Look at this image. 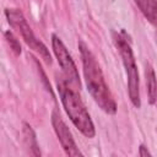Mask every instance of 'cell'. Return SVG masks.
Listing matches in <instances>:
<instances>
[{
    "label": "cell",
    "mask_w": 157,
    "mask_h": 157,
    "mask_svg": "<svg viewBox=\"0 0 157 157\" xmlns=\"http://www.w3.org/2000/svg\"><path fill=\"white\" fill-rule=\"evenodd\" d=\"M78 49L81 53L82 66H83V76L86 81L87 90L94 102L99 105V108L108 113L115 114L117 113V103L105 83L103 72L101 70L99 64L97 63L92 52L87 48L83 42L78 43Z\"/></svg>",
    "instance_id": "cell-1"
},
{
    "label": "cell",
    "mask_w": 157,
    "mask_h": 157,
    "mask_svg": "<svg viewBox=\"0 0 157 157\" xmlns=\"http://www.w3.org/2000/svg\"><path fill=\"white\" fill-rule=\"evenodd\" d=\"M56 88L64 109L69 115L70 120L72 121V124L75 125V128H77L80 132L86 137L92 139L96 134L94 125L80 96L64 78L56 81Z\"/></svg>",
    "instance_id": "cell-2"
},
{
    "label": "cell",
    "mask_w": 157,
    "mask_h": 157,
    "mask_svg": "<svg viewBox=\"0 0 157 157\" xmlns=\"http://www.w3.org/2000/svg\"><path fill=\"white\" fill-rule=\"evenodd\" d=\"M114 42L117 48L119 49L125 71H126V76H128V92H129V97L131 103L134 104V107L140 108L141 102H140V80H139V71H137V66L135 63V58L132 54V49L130 43L126 40V34L125 32H120V33H115L114 34Z\"/></svg>",
    "instance_id": "cell-3"
},
{
    "label": "cell",
    "mask_w": 157,
    "mask_h": 157,
    "mask_svg": "<svg viewBox=\"0 0 157 157\" xmlns=\"http://www.w3.org/2000/svg\"><path fill=\"white\" fill-rule=\"evenodd\" d=\"M5 16L7 18V22L10 23V26L16 29L21 37L25 39L26 44L34 52H37L43 59L45 63L50 64L52 63V58H50V54H49V50L47 49V47L36 38L33 31L31 29L29 25L27 23L23 13L17 10V9H6L5 10Z\"/></svg>",
    "instance_id": "cell-4"
},
{
    "label": "cell",
    "mask_w": 157,
    "mask_h": 157,
    "mask_svg": "<svg viewBox=\"0 0 157 157\" xmlns=\"http://www.w3.org/2000/svg\"><path fill=\"white\" fill-rule=\"evenodd\" d=\"M52 48H53V52H54V54L58 59V63L61 67L64 80L74 90H80L81 82H80V76H78L76 65H75L71 55L69 54L65 44L61 42V39L56 34L52 36Z\"/></svg>",
    "instance_id": "cell-5"
},
{
    "label": "cell",
    "mask_w": 157,
    "mask_h": 157,
    "mask_svg": "<svg viewBox=\"0 0 157 157\" xmlns=\"http://www.w3.org/2000/svg\"><path fill=\"white\" fill-rule=\"evenodd\" d=\"M52 124H53L54 131H55L65 153L67 156H81L82 153L77 148V146L75 144V140H74L67 125L64 123V120L61 119L60 114L56 110H54L53 114H52Z\"/></svg>",
    "instance_id": "cell-6"
},
{
    "label": "cell",
    "mask_w": 157,
    "mask_h": 157,
    "mask_svg": "<svg viewBox=\"0 0 157 157\" xmlns=\"http://www.w3.org/2000/svg\"><path fill=\"white\" fill-rule=\"evenodd\" d=\"M150 23L157 27V0H134Z\"/></svg>",
    "instance_id": "cell-7"
},
{
    "label": "cell",
    "mask_w": 157,
    "mask_h": 157,
    "mask_svg": "<svg viewBox=\"0 0 157 157\" xmlns=\"http://www.w3.org/2000/svg\"><path fill=\"white\" fill-rule=\"evenodd\" d=\"M145 78H146V86H147L148 102L150 104H155L157 101V80H156V74L150 64H147L146 66Z\"/></svg>",
    "instance_id": "cell-8"
},
{
    "label": "cell",
    "mask_w": 157,
    "mask_h": 157,
    "mask_svg": "<svg viewBox=\"0 0 157 157\" xmlns=\"http://www.w3.org/2000/svg\"><path fill=\"white\" fill-rule=\"evenodd\" d=\"M23 135H25V140L27 146L32 150V153L34 156H40V151L38 148V144H37V139L34 135V131L32 130V128L28 124H23Z\"/></svg>",
    "instance_id": "cell-9"
},
{
    "label": "cell",
    "mask_w": 157,
    "mask_h": 157,
    "mask_svg": "<svg viewBox=\"0 0 157 157\" xmlns=\"http://www.w3.org/2000/svg\"><path fill=\"white\" fill-rule=\"evenodd\" d=\"M4 34H5V39H6V42L9 43L11 50H12L16 55H20V54H21V44H20V42L16 39V37H15L10 31H6Z\"/></svg>",
    "instance_id": "cell-10"
},
{
    "label": "cell",
    "mask_w": 157,
    "mask_h": 157,
    "mask_svg": "<svg viewBox=\"0 0 157 157\" xmlns=\"http://www.w3.org/2000/svg\"><path fill=\"white\" fill-rule=\"evenodd\" d=\"M139 155L142 156V157H145V156H151V153L148 152V150H146V147H145L144 145H141V146L139 147Z\"/></svg>",
    "instance_id": "cell-11"
},
{
    "label": "cell",
    "mask_w": 157,
    "mask_h": 157,
    "mask_svg": "<svg viewBox=\"0 0 157 157\" xmlns=\"http://www.w3.org/2000/svg\"><path fill=\"white\" fill-rule=\"evenodd\" d=\"M156 37H157V33H156Z\"/></svg>",
    "instance_id": "cell-12"
}]
</instances>
